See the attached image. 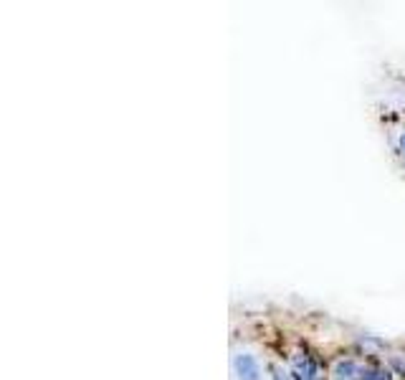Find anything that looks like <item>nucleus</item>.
<instances>
[{
    "instance_id": "1",
    "label": "nucleus",
    "mask_w": 405,
    "mask_h": 380,
    "mask_svg": "<svg viewBox=\"0 0 405 380\" xmlns=\"http://www.w3.org/2000/svg\"><path fill=\"white\" fill-rule=\"evenodd\" d=\"M231 367H233L236 380H261L259 360L248 353H236L233 360H231Z\"/></svg>"
},
{
    "instance_id": "2",
    "label": "nucleus",
    "mask_w": 405,
    "mask_h": 380,
    "mask_svg": "<svg viewBox=\"0 0 405 380\" xmlns=\"http://www.w3.org/2000/svg\"><path fill=\"white\" fill-rule=\"evenodd\" d=\"M294 373L299 380H319V367L309 355H294Z\"/></svg>"
},
{
    "instance_id": "3",
    "label": "nucleus",
    "mask_w": 405,
    "mask_h": 380,
    "mask_svg": "<svg viewBox=\"0 0 405 380\" xmlns=\"http://www.w3.org/2000/svg\"><path fill=\"white\" fill-rule=\"evenodd\" d=\"M362 370L357 362H352V360H340L335 365V370H332V378L335 380H362Z\"/></svg>"
},
{
    "instance_id": "4",
    "label": "nucleus",
    "mask_w": 405,
    "mask_h": 380,
    "mask_svg": "<svg viewBox=\"0 0 405 380\" xmlns=\"http://www.w3.org/2000/svg\"><path fill=\"white\" fill-rule=\"evenodd\" d=\"M362 380H390V373L382 370V367H365Z\"/></svg>"
},
{
    "instance_id": "5",
    "label": "nucleus",
    "mask_w": 405,
    "mask_h": 380,
    "mask_svg": "<svg viewBox=\"0 0 405 380\" xmlns=\"http://www.w3.org/2000/svg\"><path fill=\"white\" fill-rule=\"evenodd\" d=\"M392 367H395L398 373L405 375V357H403V355H392Z\"/></svg>"
},
{
    "instance_id": "6",
    "label": "nucleus",
    "mask_w": 405,
    "mask_h": 380,
    "mask_svg": "<svg viewBox=\"0 0 405 380\" xmlns=\"http://www.w3.org/2000/svg\"><path fill=\"white\" fill-rule=\"evenodd\" d=\"M274 378H276V380H289V378H286V373H281V367H274Z\"/></svg>"
},
{
    "instance_id": "7",
    "label": "nucleus",
    "mask_w": 405,
    "mask_h": 380,
    "mask_svg": "<svg viewBox=\"0 0 405 380\" xmlns=\"http://www.w3.org/2000/svg\"><path fill=\"white\" fill-rule=\"evenodd\" d=\"M400 147H403V150H405V134H403V137H400Z\"/></svg>"
}]
</instances>
